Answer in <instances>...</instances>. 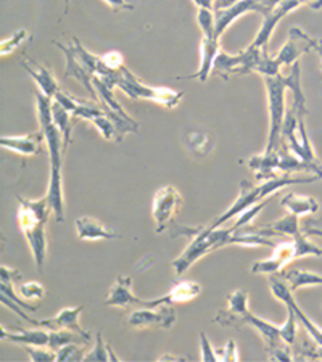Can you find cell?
<instances>
[{
  "instance_id": "e575fe53",
  "label": "cell",
  "mask_w": 322,
  "mask_h": 362,
  "mask_svg": "<svg viewBox=\"0 0 322 362\" xmlns=\"http://www.w3.org/2000/svg\"><path fill=\"white\" fill-rule=\"evenodd\" d=\"M200 359L205 362L219 361L218 349H214L212 341L208 340L207 334H200Z\"/></svg>"
},
{
  "instance_id": "7bdbcfd3",
  "label": "cell",
  "mask_w": 322,
  "mask_h": 362,
  "mask_svg": "<svg viewBox=\"0 0 322 362\" xmlns=\"http://www.w3.org/2000/svg\"><path fill=\"white\" fill-rule=\"evenodd\" d=\"M306 233H308V235H318V237H322V227L308 226V227H306Z\"/></svg>"
},
{
  "instance_id": "6da1fadb",
  "label": "cell",
  "mask_w": 322,
  "mask_h": 362,
  "mask_svg": "<svg viewBox=\"0 0 322 362\" xmlns=\"http://www.w3.org/2000/svg\"><path fill=\"white\" fill-rule=\"evenodd\" d=\"M38 116L40 131L44 132L47 148H49L50 156V180H49V197L52 211L57 219V223H63L64 218V194H63V136L60 129L54 122L52 116V98H47L42 93L38 92Z\"/></svg>"
},
{
  "instance_id": "d4e9b609",
  "label": "cell",
  "mask_w": 322,
  "mask_h": 362,
  "mask_svg": "<svg viewBox=\"0 0 322 362\" xmlns=\"http://www.w3.org/2000/svg\"><path fill=\"white\" fill-rule=\"evenodd\" d=\"M52 116H54V122L62 132L63 147H64V151H67L68 147H69V144H71V140H73L71 132H73V126H74L76 121L73 118V115L69 113L68 110L57 100H52Z\"/></svg>"
},
{
  "instance_id": "4fadbf2b",
  "label": "cell",
  "mask_w": 322,
  "mask_h": 362,
  "mask_svg": "<svg viewBox=\"0 0 322 362\" xmlns=\"http://www.w3.org/2000/svg\"><path fill=\"white\" fill-rule=\"evenodd\" d=\"M303 7L300 0H280L276 5H271V7H266L263 11V23L258 34L255 36V40L251 44L256 47H268L269 40H271L274 31L280 21H282L287 15L295 11L297 8Z\"/></svg>"
},
{
  "instance_id": "836d02e7",
  "label": "cell",
  "mask_w": 322,
  "mask_h": 362,
  "mask_svg": "<svg viewBox=\"0 0 322 362\" xmlns=\"http://www.w3.org/2000/svg\"><path fill=\"white\" fill-rule=\"evenodd\" d=\"M25 351L28 353L29 359L33 362H52L57 361L58 351L49 346H25Z\"/></svg>"
},
{
  "instance_id": "3957f363",
  "label": "cell",
  "mask_w": 322,
  "mask_h": 362,
  "mask_svg": "<svg viewBox=\"0 0 322 362\" xmlns=\"http://www.w3.org/2000/svg\"><path fill=\"white\" fill-rule=\"evenodd\" d=\"M18 226L31 250L34 264L42 269L47 256V219L54 214L49 197L38 200L18 198Z\"/></svg>"
},
{
  "instance_id": "ab89813d",
  "label": "cell",
  "mask_w": 322,
  "mask_h": 362,
  "mask_svg": "<svg viewBox=\"0 0 322 362\" xmlns=\"http://www.w3.org/2000/svg\"><path fill=\"white\" fill-rule=\"evenodd\" d=\"M306 40H308V44H309V49L316 50V54L319 55V58H321V69H322V39H316V37L311 36V34H306Z\"/></svg>"
},
{
  "instance_id": "52a82bcc",
  "label": "cell",
  "mask_w": 322,
  "mask_h": 362,
  "mask_svg": "<svg viewBox=\"0 0 322 362\" xmlns=\"http://www.w3.org/2000/svg\"><path fill=\"white\" fill-rule=\"evenodd\" d=\"M304 256H322V248L309 242L308 237L301 233L295 238L279 240L272 255L266 259L256 261L250 271L258 276H279L292 261L304 258Z\"/></svg>"
},
{
  "instance_id": "9c48e42d",
  "label": "cell",
  "mask_w": 322,
  "mask_h": 362,
  "mask_svg": "<svg viewBox=\"0 0 322 362\" xmlns=\"http://www.w3.org/2000/svg\"><path fill=\"white\" fill-rule=\"evenodd\" d=\"M266 90H268V108H269V134L266 151L277 148L282 137V126L287 113L285 95L289 90V74L284 76L279 73L276 76H268L265 78Z\"/></svg>"
},
{
  "instance_id": "e0dca14e",
  "label": "cell",
  "mask_w": 322,
  "mask_h": 362,
  "mask_svg": "<svg viewBox=\"0 0 322 362\" xmlns=\"http://www.w3.org/2000/svg\"><path fill=\"white\" fill-rule=\"evenodd\" d=\"M132 276H118L116 277V282L113 287L105 296V306L111 308H127L131 305H139L145 306L147 305V300H142V298L137 296L132 291Z\"/></svg>"
},
{
  "instance_id": "5bb4252c",
  "label": "cell",
  "mask_w": 322,
  "mask_h": 362,
  "mask_svg": "<svg viewBox=\"0 0 322 362\" xmlns=\"http://www.w3.org/2000/svg\"><path fill=\"white\" fill-rule=\"evenodd\" d=\"M263 13L265 11V5L260 0H238V2L229 5L224 8H214V20H216V37L221 40L222 34L229 29L234 23L243 15L251 13Z\"/></svg>"
},
{
  "instance_id": "74e56055",
  "label": "cell",
  "mask_w": 322,
  "mask_h": 362,
  "mask_svg": "<svg viewBox=\"0 0 322 362\" xmlns=\"http://www.w3.org/2000/svg\"><path fill=\"white\" fill-rule=\"evenodd\" d=\"M103 2L107 4L111 10L116 11V13H118V11L136 10V5H134L131 0H103Z\"/></svg>"
},
{
  "instance_id": "d6986e66",
  "label": "cell",
  "mask_w": 322,
  "mask_h": 362,
  "mask_svg": "<svg viewBox=\"0 0 322 362\" xmlns=\"http://www.w3.org/2000/svg\"><path fill=\"white\" fill-rule=\"evenodd\" d=\"M21 65L26 69L28 74L34 79L39 92L47 98H52V100H54V97L60 92V86H58L55 76L52 74L50 69L45 68L44 65H40L38 62L31 60V58L28 57L21 58Z\"/></svg>"
},
{
  "instance_id": "f6af8a7d",
  "label": "cell",
  "mask_w": 322,
  "mask_h": 362,
  "mask_svg": "<svg viewBox=\"0 0 322 362\" xmlns=\"http://www.w3.org/2000/svg\"><path fill=\"white\" fill-rule=\"evenodd\" d=\"M161 361H165V359H185V358H178V356H173V354H166V356H161L160 358Z\"/></svg>"
},
{
  "instance_id": "603a6c76",
  "label": "cell",
  "mask_w": 322,
  "mask_h": 362,
  "mask_svg": "<svg viewBox=\"0 0 322 362\" xmlns=\"http://www.w3.org/2000/svg\"><path fill=\"white\" fill-rule=\"evenodd\" d=\"M279 277L285 280L294 293L301 288L322 287V274L319 272L303 269H284L279 274Z\"/></svg>"
},
{
  "instance_id": "ffe728a7",
  "label": "cell",
  "mask_w": 322,
  "mask_h": 362,
  "mask_svg": "<svg viewBox=\"0 0 322 362\" xmlns=\"http://www.w3.org/2000/svg\"><path fill=\"white\" fill-rule=\"evenodd\" d=\"M202 293V285L195 280H185L180 282L168 291L166 295L160 298H154V300H147L149 308H155L160 305H179V303H187L195 300V298Z\"/></svg>"
},
{
  "instance_id": "d6a6232c",
  "label": "cell",
  "mask_w": 322,
  "mask_h": 362,
  "mask_svg": "<svg viewBox=\"0 0 322 362\" xmlns=\"http://www.w3.org/2000/svg\"><path fill=\"white\" fill-rule=\"evenodd\" d=\"M84 346L83 343H69L64 344L63 348L58 349L57 354V361H63V362H78V361H84Z\"/></svg>"
},
{
  "instance_id": "f546056e",
  "label": "cell",
  "mask_w": 322,
  "mask_h": 362,
  "mask_svg": "<svg viewBox=\"0 0 322 362\" xmlns=\"http://www.w3.org/2000/svg\"><path fill=\"white\" fill-rule=\"evenodd\" d=\"M287 311L289 313H287L285 322L280 325V338H282L284 343L294 346L297 341V334H298V319L294 309L287 308Z\"/></svg>"
},
{
  "instance_id": "9a60e30c",
  "label": "cell",
  "mask_w": 322,
  "mask_h": 362,
  "mask_svg": "<svg viewBox=\"0 0 322 362\" xmlns=\"http://www.w3.org/2000/svg\"><path fill=\"white\" fill-rule=\"evenodd\" d=\"M84 311V306H76V308H63L57 316L50 319L36 320L34 327H40V329L47 330H73L78 334L84 335L92 340V334L89 330H86L79 324V316Z\"/></svg>"
},
{
  "instance_id": "ba28073f",
  "label": "cell",
  "mask_w": 322,
  "mask_h": 362,
  "mask_svg": "<svg viewBox=\"0 0 322 362\" xmlns=\"http://www.w3.org/2000/svg\"><path fill=\"white\" fill-rule=\"evenodd\" d=\"M116 89L122 90L126 97L132 100H147L156 105H161L166 110H173L183 102L184 93L173 90L169 87H155L140 81L131 69L122 66L116 78Z\"/></svg>"
},
{
  "instance_id": "8992f818",
  "label": "cell",
  "mask_w": 322,
  "mask_h": 362,
  "mask_svg": "<svg viewBox=\"0 0 322 362\" xmlns=\"http://www.w3.org/2000/svg\"><path fill=\"white\" fill-rule=\"evenodd\" d=\"M54 45H57L64 54V58H67L64 76L78 81V83L89 92V95L93 100H97V92L93 89V79H96L97 76H111L116 71H111V69L105 66L102 57L91 54V52L81 44L79 39L69 40L68 44L54 40Z\"/></svg>"
},
{
  "instance_id": "7a4b0ae2",
  "label": "cell",
  "mask_w": 322,
  "mask_h": 362,
  "mask_svg": "<svg viewBox=\"0 0 322 362\" xmlns=\"http://www.w3.org/2000/svg\"><path fill=\"white\" fill-rule=\"evenodd\" d=\"M321 177L318 174H311V176H290V174H284V176L274 177V179H268V180H261V182L253 184L248 182V180H242L240 182V189H238V195L229 208L226 209L224 213L218 216L212 224H208L209 227H222L226 226V223H229L231 219L237 218L238 214H242L243 211H247L248 208H253L255 204L261 203L268 200L277 194L279 190H282L287 185H294V184H311V182H318Z\"/></svg>"
},
{
  "instance_id": "b9f144b4",
  "label": "cell",
  "mask_w": 322,
  "mask_h": 362,
  "mask_svg": "<svg viewBox=\"0 0 322 362\" xmlns=\"http://www.w3.org/2000/svg\"><path fill=\"white\" fill-rule=\"evenodd\" d=\"M301 5L313 10H322V0H300Z\"/></svg>"
},
{
  "instance_id": "83f0119b",
  "label": "cell",
  "mask_w": 322,
  "mask_h": 362,
  "mask_svg": "<svg viewBox=\"0 0 322 362\" xmlns=\"http://www.w3.org/2000/svg\"><path fill=\"white\" fill-rule=\"evenodd\" d=\"M84 361H120V358L115 354L111 344L105 343L102 332H98L96 344H93L92 349H89V353H86Z\"/></svg>"
},
{
  "instance_id": "5b68a950",
  "label": "cell",
  "mask_w": 322,
  "mask_h": 362,
  "mask_svg": "<svg viewBox=\"0 0 322 362\" xmlns=\"http://www.w3.org/2000/svg\"><path fill=\"white\" fill-rule=\"evenodd\" d=\"M280 69L282 66L279 65L277 58L268 54V47H256L251 44L236 55L219 52L214 62L213 74L219 76L222 79H227L229 76H243L250 73H258L263 78H268V76L282 73Z\"/></svg>"
},
{
  "instance_id": "8fae6325",
  "label": "cell",
  "mask_w": 322,
  "mask_h": 362,
  "mask_svg": "<svg viewBox=\"0 0 322 362\" xmlns=\"http://www.w3.org/2000/svg\"><path fill=\"white\" fill-rule=\"evenodd\" d=\"M180 208H183V194L178 187L165 185L158 189L154 197V204H151L155 232H165L173 221L178 218Z\"/></svg>"
},
{
  "instance_id": "ee69618b",
  "label": "cell",
  "mask_w": 322,
  "mask_h": 362,
  "mask_svg": "<svg viewBox=\"0 0 322 362\" xmlns=\"http://www.w3.org/2000/svg\"><path fill=\"white\" fill-rule=\"evenodd\" d=\"M313 171H314V174H318V176H319L321 180H322V163L313 161Z\"/></svg>"
},
{
  "instance_id": "30bf717a",
  "label": "cell",
  "mask_w": 322,
  "mask_h": 362,
  "mask_svg": "<svg viewBox=\"0 0 322 362\" xmlns=\"http://www.w3.org/2000/svg\"><path fill=\"white\" fill-rule=\"evenodd\" d=\"M178 320L174 305H160L155 308L140 306L132 309L126 317V325L131 330H169Z\"/></svg>"
},
{
  "instance_id": "f35d334b",
  "label": "cell",
  "mask_w": 322,
  "mask_h": 362,
  "mask_svg": "<svg viewBox=\"0 0 322 362\" xmlns=\"http://www.w3.org/2000/svg\"><path fill=\"white\" fill-rule=\"evenodd\" d=\"M300 358H309V359H322V344H304V354Z\"/></svg>"
},
{
  "instance_id": "ac0fdd59",
  "label": "cell",
  "mask_w": 322,
  "mask_h": 362,
  "mask_svg": "<svg viewBox=\"0 0 322 362\" xmlns=\"http://www.w3.org/2000/svg\"><path fill=\"white\" fill-rule=\"evenodd\" d=\"M44 142V132L39 129L36 132L25 134V136H4L0 139V147L15 151L21 156H36L42 151Z\"/></svg>"
},
{
  "instance_id": "277c9868",
  "label": "cell",
  "mask_w": 322,
  "mask_h": 362,
  "mask_svg": "<svg viewBox=\"0 0 322 362\" xmlns=\"http://www.w3.org/2000/svg\"><path fill=\"white\" fill-rule=\"evenodd\" d=\"M236 229H238V227L234 224L231 227H216V229L209 226L190 227V229H187L185 235H190L192 240L187 245L183 253L173 261L176 277L184 276L198 259L205 258V256L213 253V251L231 247L232 235Z\"/></svg>"
},
{
  "instance_id": "f1b7e54d",
  "label": "cell",
  "mask_w": 322,
  "mask_h": 362,
  "mask_svg": "<svg viewBox=\"0 0 322 362\" xmlns=\"http://www.w3.org/2000/svg\"><path fill=\"white\" fill-rule=\"evenodd\" d=\"M16 295L28 303L33 301H40L45 296V287L40 282H26V284H20L18 287L15 288ZM34 305H39V303H34Z\"/></svg>"
},
{
  "instance_id": "7402d4cb",
  "label": "cell",
  "mask_w": 322,
  "mask_h": 362,
  "mask_svg": "<svg viewBox=\"0 0 322 362\" xmlns=\"http://www.w3.org/2000/svg\"><path fill=\"white\" fill-rule=\"evenodd\" d=\"M2 332V340H8L11 343H18L23 346H49L50 343V330L40 329L38 327L36 330H25L21 329L18 332H13L10 329L0 327Z\"/></svg>"
},
{
  "instance_id": "484cf974",
  "label": "cell",
  "mask_w": 322,
  "mask_h": 362,
  "mask_svg": "<svg viewBox=\"0 0 322 362\" xmlns=\"http://www.w3.org/2000/svg\"><path fill=\"white\" fill-rule=\"evenodd\" d=\"M185 148L195 156H205L214 147V139L205 131H189L184 134Z\"/></svg>"
},
{
  "instance_id": "2e32d148",
  "label": "cell",
  "mask_w": 322,
  "mask_h": 362,
  "mask_svg": "<svg viewBox=\"0 0 322 362\" xmlns=\"http://www.w3.org/2000/svg\"><path fill=\"white\" fill-rule=\"evenodd\" d=\"M76 237L81 242H98V240H116L121 238L118 232L108 229L102 221L93 216H79L74 221Z\"/></svg>"
},
{
  "instance_id": "44dd1931",
  "label": "cell",
  "mask_w": 322,
  "mask_h": 362,
  "mask_svg": "<svg viewBox=\"0 0 322 362\" xmlns=\"http://www.w3.org/2000/svg\"><path fill=\"white\" fill-rule=\"evenodd\" d=\"M219 39L205 37L200 40V66L193 74L185 76V79H198L200 83H207L209 76L213 74L214 62L219 55Z\"/></svg>"
},
{
  "instance_id": "bcb514c9",
  "label": "cell",
  "mask_w": 322,
  "mask_h": 362,
  "mask_svg": "<svg viewBox=\"0 0 322 362\" xmlns=\"http://www.w3.org/2000/svg\"><path fill=\"white\" fill-rule=\"evenodd\" d=\"M68 5H69V0H64V7H67V10H68Z\"/></svg>"
},
{
  "instance_id": "60d3db41",
  "label": "cell",
  "mask_w": 322,
  "mask_h": 362,
  "mask_svg": "<svg viewBox=\"0 0 322 362\" xmlns=\"http://www.w3.org/2000/svg\"><path fill=\"white\" fill-rule=\"evenodd\" d=\"M193 4H195L197 8H213L216 7L214 0H192Z\"/></svg>"
},
{
  "instance_id": "1f68e13d",
  "label": "cell",
  "mask_w": 322,
  "mask_h": 362,
  "mask_svg": "<svg viewBox=\"0 0 322 362\" xmlns=\"http://www.w3.org/2000/svg\"><path fill=\"white\" fill-rule=\"evenodd\" d=\"M29 37H31V34H29L28 29H20V31H16L13 36H10L8 39H4L2 42H0V54L4 57L15 54V52L20 49V45Z\"/></svg>"
},
{
  "instance_id": "4dcf8cb0",
  "label": "cell",
  "mask_w": 322,
  "mask_h": 362,
  "mask_svg": "<svg viewBox=\"0 0 322 362\" xmlns=\"http://www.w3.org/2000/svg\"><path fill=\"white\" fill-rule=\"evenodd\" d=\"M197 23L200 26L202 36L216 37V20L213 8H197Z\"/></svg>"
},
{
  "instance_id": "8d00e7d4",
  "label": "cell",
  "mask_w": 322,
  "mask_h": 362,
  "mask_svg": "<svg viewBox=\"0 0 322 362\" xmlns=\"http://www.w3.org/2000/svg\"><path fill=\"white\" fill-rule=\"evenodd\" d=\"M218 356H219V361H238L240 356H238V346L236 340H229L226 343V346L222 349H218Z\"/></svg>"
},
{
  "instance_id": "cb8c5ba5",
  "label": "cell",
  "mask_w": 322,
  "mask_h": 362,
  "mask_svg": "<svg viewBox=\"0 0 322 362\" xmlns=\"http://www.w3.org/2000/svg\"><path fill=\"white\" fill-rule=\"evenodd\" d=\"M280 204L287 209V213L295 214L298 218L301 216H308V214H316L319 211V202L313 197L308 195H300V194H285L282 200H280Z\"/></svg>"
},
{
  "instance_id": "4316f807",
  "label": "cell",
  "mask_w": 322,
  "mask_h": 362,
  "mask_svg": "<svg viewBox=\"0 0 322 362\" xmlns=\"http://www.w3.org/2000/svg\"><path fill=\"white\" fill-rule=\"evenodd\" d=\"M271 230L276 233L277 237H285V238H295L301 235V226H300V218L295 214L287 213L284 218H280L271 226Z\"/></svg>"
},
{
  "instance_id": "d590c367",
  "label": "cell",
  "mask_w": 322,
  "mask_h": 362,
  "mask_svg": "<svg viewBox=\"0 0 322 362\" xmlns=\"http://www.w3.org/2000/svg\"><path fill=\"white\" fill-rule=\"evenodd\" d=\"M102 60L105 63V66L111 69V71H120V69L125 66V57H122V54L118 50L107 52V54L102 55Z\"/></svg>"
},
{
  "instance_id": "7c38bea8",
  "label": "cell",
  "mask_w": 322,
  "mask_h": 362,
  "mask_svg": "<svg viewBox=\"0 0 322 362\" xmlns=\"http://www.w3.org/2000/svg\"><path fill=\"white\" fill-rule=\"evenodd\" d=\"M269 288H271V293L277 301L284 303L287 308L294 309L297 314L298 324H301L304 327V330H306V334L311 337V340L316 344H322V329L308 316L306 313L303 311L301 306L298 305L297 300L294 298V291L290 290L285 280L280 279L279 276H271V280H269Z\"/></svg>"
}]
</instances>
